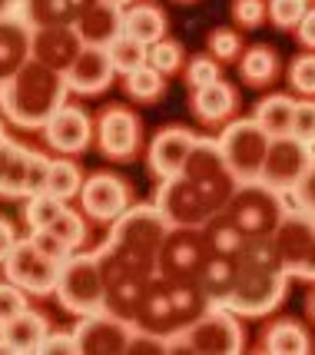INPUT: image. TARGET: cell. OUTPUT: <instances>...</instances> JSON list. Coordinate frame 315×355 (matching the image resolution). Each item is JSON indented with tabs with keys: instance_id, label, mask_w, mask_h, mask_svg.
Listing matches in <instances>:
<instances>
[{
	"instance_id": "cell-1",
	"label": "cell",
	"mask_w": 315,
	"mask_h": 355,
	"mask_svg": "<svg viewBox=\"0 0 315 355\" xmlns=\"http://www.w3.org/2000/svg\"><path fill=\"white\" fill-rule=\"evenodd\" d=\"M66 96L70 87L60 70L27 60L14 77L0 83V113L20 130H44Z\"/></svg>"
},
{
	"instance_id": "cell-2",
	"label": "cell",
	"mask_w": 315,
	"mask_h": 355,
	"mask_svg": "<svg viewBox=\"0 0 315 355\" xmlns=\"http://www.w3.org/2000/svg\"><path fill=\"white\" fill-rule=\"evenodd\" d=\"M170 230L173 223L159 213L156 202H140V206H129L116 223H110V236L103 246L146 272H156V256Z\"/></svg>"
},
{
	"instance_id": "cell-3",
	"label": "cell",
	"mask_w": 315,
	"mask_h": 355,
	"mask_svg": "<svg viewBox=\"0 0 315 355\" xmlns=\"http://www.w3.org/2000/svg\"><path fill=\"white\" fill-rule=\"evenodd\" d=\"M242 315L213 302L209 309L192 319V322L179 325L166 336V352H189V355H239L246 349V329L239 322Z\"/></svg>"
},
{
	"instance_id": "cell-4",
	"label": "cell",
	"mask_w": 315,
	"mask_h": 355,
	"mask_svg": "<svg viewBox=\"0 0 315 355\" xmlns=\"http://www.w3.org/2000/svg\"><path fill=\"white\" fill-rule=\"evenodd\" d=\"M289 279L292 276L285 272V266H259L239 259L236 286L222 306H229L242 319H262L282 306L285 293H289Z\"/></svg>"
},
{
	"instance_id": "cell-5",
	"label": "cell",
	"mask_w": 315,
	"mask_h": 355,
	"mask_svg": "<svg viewBox=\"0 0 315 355\" xmlns=\"http://www.w3.org/2000/svg\"><path fill=\"white\" fill-rule=\"evenodd\" d=\"M53 295L60 299V306L70 315H96L107 309V282H103V269H100V256L96 252H70L60 266V279Z\"/></svg>"
},
{
	"instance_id": "cell-6",
	"label": "cell",
	"mask_w": 315,
	"mask_h": 355,
	"mask_svg": "<svg viewBox=\"0 0 315 355\" xmlns=\"http://www.w3.org/2000/svg\"><path fill=\"white\" fill-rule=\"evenodd\" d=\"M219 213L249 239V236H272L282 216L289 213V202L282 193H276L255 180V183H239L236 193L229 196V202Z\"/></svg>"
},
{
	"instance_id": "cell-7",
	"label": "cell",
	"mask_w": 315,
	"mask_h": 355,
	"mask_svg": "<svg viewBox=\"0 0 315 355\" xmlns=\"http://www.w3.org/2000/svg\"><path fill=\"white\" fill-rule=\"evenodd\" d=\"M183 176L203 193L209 219L229 202V196L236 193L239 186L236 176L226 166V156H222V146L216 137H199L192 143V150L186 156V166H183Z\"/></svg>"
},
{
	"instance_id": "cell-8",
	"label": "cell",
	"mask_w": 315,
	"mask_h": 355,
	"mask_svg": "<svg viewBox=\"0 0 315 355\" xmlns=\"http://www.w3.org/2000/svg\"><path fill=\"white\" fill-rule=\"evenodd\" d=\"M209 256H213V246L203 226H173L156 256V276L166 282L199 279Z\"/></svg>"
},
{
	"instance_id": "cell-9",
	"label": "cell",
	"mask_w": 315,
	"mask_h": 355,
	"mask_svg": "<svg viewBox=\"0 0 315 355\" xmlns=\"http://www.w3.org/2000/svg\"><path fill=\"white\" fill-rule=\"evenodd\" d=\"M216 139H219L226 166L236 176V183H255L259 173H262L269 139H272L266 130L255 123L252 116H246V120H229Z\"/></svg>"
},
{
	"instance_id": "cell-10",
	"label": "cell",
	"mask_w": 315,
	"mask_h": 355,
	"mask_svg": "<svg viewBox=\"0 0 315 355\" xmlns=\"http://www.w3.org/2000/svg\"><path fill=\"white\" fill-rule=\"evenodd\" d=\"M315 146L296 139L292 133L289 137H272L269 139L266 159H262V173H259V183H266L269 189L282 193V196H292V189L299 186V180L305 176L309 163H312Z\"/></svg>"
},
{
	"instance_id": "cell-11",
	"label": "cell",
	"mask_w": 315,
	"mask_h": 355,
	"mask_svg": "<svg viewBox=\"0 0 315 355\" xmlns=\"http://www.w3.org/2000/svg\"><path fill=\"white\" fill-rule=\"evenodd\" d=\"M77 345L83 355H126L136 336V322H129L116 312L103 309L96 315H83L73 329Z\"/></svg>"
},
{
	"instance_id": "cell-12",
	"label": "cell",
	"mask_w": 315,
	"mask_h": 355,
	"mask_svg": "<svg viewBox=\"0 0 315 355\" xmlns=\"http://www.w3.org/2000/svg\"><path fill=\"white\" fill-rule=\"evenodd\" d=\"M60 266L63 263H53L47 259L40 249L33 246L30 236L17 239V246L10 249L7 263H3V272L10 282H17L24 293L30 295H50L57 289V279H60Z\"/></svg>"
},
{
	"instance_id": "cell-13",
	"label": "cell",
	"mask_w": 315,
	"mask_h": 355,
	"mask_svg": "<svg viewBox=\"0 0 315 355\" xmlns=\"http://www.w3.org/2000/svg\"><path fill=\"white\" fill-rule=\"evenodd\" d=\"M80 209L93 223H116L129 209V183L116 173H93L83 180L80 189Z\"/></svg>"
},
{
	"instance_id": "cell-14",
	"label": "cell",
	"mask_w": 315,
	"mask_h": 355,
	"mask_svg": "<svg viewBox=\"0 0 315 355\" xmlns=\"http://www.w3.org/2000/svg\"><path fill=\"white\" fill-rule=\"evenodd\" d=\"M140 143H143V126L133 110L107 107L100 113V120H96V146H100V153L107 159H113V163L133 159Z\"/></svg>"
},
{
	"instance_id": "cell-15",
	"label": "cell",
	"mask_w": 315,
	"mask_h": 355,
	"mask_svg": "<svg viewBox=\"0 0 315 355\" xmlns=\"http://www.w3.org/2000/svg\"><path fill=\"white\" fill-rule=\"evenodd\" d=\"M153 202H156L159 213L170 219L173 226H203L206 219H209V209H206V202H203V193L189 183L183 173L173 176V180H163Z\"/></svg>"
},
{
	"instance_id": "cell-16",
	"label": "cell",
	"mask_w": 315,
	"mask_h": 355,
	"mask_svg": "<svg viewBox=\"0 0 315 355\" xmlns=\"http://www.w3.org/2000/svg\"><path fill=\"white\" fill-rule=\"evenodd\" d=\"M196 139H199V133H192L189 126H163L156 137H153V143H150V153H146L150 173L156 176L159 183L179 176Z\"/></svg>"
},
{
	"instance_id": "cell-17",
	"label": "cell",
	"mask_w": 315,
	"mask_h": 355,
	"mask_svg": "<svg viewBox=\"0 0 315 355\" xmlns=\"http://www.w3.org/2000/svg\"><path fill=\"white\" fill-rule=\"evenodd\" d=\"M44 139H47V146H53L57 153L77 156L93 143V120H90V113L83 107L63 103V107L50 116V123L44 126Z\"/></svg>"
},
{
	"instance_id": "cell-18",
	"label": "cell",
	"mask_w": 315,
	"mask_h": 355,
	"mask_svg": "<svg viewBox=\"0 0 315 355\" xmlns=\"http://www.w3.org/2000/svg\"><path fill=\"white\" fill-rule=\"evenodd\" d=\"M272 243L282 256V266L289 276H296V269L305 263L309 249L315 246V216L302 213L296 206H289V213L282 216V223L272 232Z\"/></svg>"
},
{
	"instance_id": "cell-19",
	"label": "cell",
	"mask_w": 315,
	"mask_h": 355,
	"mask_svg": "<svg viewBox=\"0 0 315 355\" xmlns=\"http://www.w3.org/2000/svg\"><path fill=\"white\" fill-rule=\"evenodd\" d=\"M63 77H66L70 93L96 96V93L110 90L116 70H113V60H110V53H107V46H83L77 53V60L70 63V70H66Z\"/></svg>"
},
{
	"instance_id": "cell-20",
	"label": "cell",
	"mask_w": 315,
	"mask_h": 355,
	"mask_svg": "<svg viewBox=\"0 0 315 355\" xmlns=\"http://www.w3.org/2000/svg\"><path fill=\"white\" fill-rule=\"evenodd\" d=\"M80 50H83V40L73 27H40L30 33V60L44 63L50 70L66 73Z\"/></svg>"
},
{
	"instance_id": "cell-21",
	"label": "cell",
	"mask_w": 315,
	"mask_h": 355,
	"mask_svg": "<svg viewBox=\"0 0 315 355\" xmlns=\"http://www.w3.org/2000/svg\"><path fill=\"white\" fill-rule=\"evenodd\" d=\"M133 322L140 325V329L159 332V336H170L176 329V312H173V299H170V282L166 279L153 276L146 282Z\"/></svg>"
},
{
	"instance_id": "cell-22",
	"label": "cell",
	"mask_w": 315,
	"mask_h": 355,
	"mask_svg": "<svg viewBox=\"0 0 315 355\" xmlns=\"http://www.w3.org/2000/svg\"><path fill=\"white\" fill-rule=\"evenodd\" d=\"M93 3L96 0H24L17 17L30 31H40V27H73Z\"/></svg>"
},
{
	"instance_id": "cell-23",
	"label": "cell",
	"mask_w": 315,
	"mask_h": 355,
	"mask_svg": "<svg viewBox=\"0 0 315 355\" xmlns=\"http://www.w3.org/2000/svg\"><path fill=\"white\" fill-rule=\"evenodd\" d=\"M189 107L196 113V120L206 126H219V123H229L236 116L239 110V93L229 80H216L209 83L203 90H192V100Z\"/></svg>"
},
{
	"instance_id": "cell-24",
	"label": "cell",
	"mask_w": 315,
	"mask_h": 355,
	"mask_svg": "<svg viewBox=\"0 0 315 355\" xmlns=\"http://www.w3.org/2000/svg\"><path fill=\"white\" fill-rule=\"evenodd\" d=\"M73 31L83 40V46H110L123 33V7L96 0L93 7L73 24Z\"/></svg>"
},
{
	"instance_id": "cell-25",
	"label": "cell",
	"mask_w": 315,
	"mask_h": 355,
	"mask_svg": "<svg viewBox=\"0 0 315 355\" xmlns=\"http://www.w3.org/2000/svg\"><path fill=\"white\" fill-rule=\"evenodd\" d=\"M30 27L20 17L0 20V80H10L30 60Z\"/></svg>"
},
{
	"instance_id": "cell-26",
	"label": "cell",
	"mask_w": 315,
	"mask_h": 355,
	"mask_svg": "<svg viewBox=\"0 0 315 355\" xmlns=\"http://www.w3.org/2000/svg\"><path fill=\"white\" fill-rule=\"evenodd\" d=\"M259 352L266 355H305L312 352V336L309 329L296 319H276L266 325L262 339H259Z\"/></svg>"
},
{
	"instance_id": "cell-27",
	"label": "cell",
	"mask_w": 315,
	"mask_h": 355,
	"mask_svg": "<svg viewBox=\"0 0 315 355\" xmlns=\"http://www.w3.org/2000/svg\"><path fill=\"white\" fill-rule=\"evenodd\" d=\"M27 166H30V146L3 139L0 143V196L7 200L27 196Z\"/></svg>"
},
{
	"instance_id": "cell-28",
	"label": "cell",
	"mask_w": 315,
	"mask_h": 355,
	"mask_svg": "<svg viewBox=\"0 0 315 355\" xmlns=\"http://www.w3.org/2000/svg\"><path fill=\"white\" fill-rule=\"evenodd\" d=\"M47 332H50L47 315H44V312H33V309H24L17 319H10V322L0 329L3 342H7L10 352H17V355L40 352V345H44V339H47Z\"/></svg>"
},
{
	"instance_id": "cell-29",
	"label": "cell",
	"mask_w": 315,
	"mask_h": 355,
	"mask_svg": "<svg viewBox=\"0 0 315 355\" xmlns=\"http://www.w3.org/2000/svg\"><path fill=\"white\" fill-rule=\"evenodd\" d=\"M170 31V20L156 3H126L123 7V33L143 46H153Z\"/></svg>"
},
{
	"instance_id": "cell-30",
	"label": "cell",
	"mask_w": 315,
	"mask_h": 355,
	"mask_svg": "<svg viewBox=\"0 0 315 355\" xmlns=\"http://www.w3.org/2000/svg\"><path fill=\"white\" fill-rule=\"evenodd\" d=\"M292 113H296V100L289 93H269L255 103L252 120L262 126L269 137H289L292 133Z\"/></svg>"
},
{
	"instance_id": "cell-31",
	"label": "cell",
	"mask_w": 315,
	"mask_h": 355,
	"mask_svg": "<svg viewBox=\"0 0 315 355\" xmlns=\"http://www.w3.org/2000/svg\"><path fill=\"white\" fill-rule=\"evenodd\" d=\"M236 276H239L236 256L213 252L209 263L203 266V272H199V286H203V293L209 295V302H226L229 293H233V286H236Z\"/></svg>"
},
{
	"instance_id": "cell-32",
	"label": "cell",
	"mask_w": 315,
	"mask_h": 355,
	"mask_svg": "<svg viewBox=\"0 0 315 355\" xmlns=\"http://www.w3.org/2000/svg\"><path fill=\"white\" fill-rule=\"evenodd\" d=\"M239 77L249 87H269L279 77V53L266 44H252L239 57Z\"/></svg>"
},
{
	"instance_id": "cell-33",
	"label": "cell",
	"mask_w": 315,
	"mask_h": 355,
	"mask_svg": "<svg viewBox=\"0 0 315 355\" xmlns=\"http://www.w3.org/2000/svg\"><path fill=\"white\" fill-rule=\"evenodd\" d=\"M170 299H173V312H176V329L192 322V319H199V315L213 306L209 295L203 293V286H199V279L170 282Z\"/></svg>"
},
{
	"instance_id": "cell-34",
	"label": "cell",
	"mask_w": 315,
	"mask_h": 355,
	"mask_svg": "<svg viewBox=\"0 0 315 355\" xmlns=\"http://www.w3.org/2000/svg\"><path fill=\"white\" fill-rule=\"evenodd\" d=\"M123 90H126V96L136 100V103H153V100H159V96L166 93V77L146 63V67H140V70L126 73Z\"/></svg>"
},
{
	"instance_id": "cell-35",
	"label": "cell",
	"mask_w": 315,
	"mask_h": 355,
	"mask_svg": "<svg viewBox=\"0 0 315 355\" xmlns=\"http://www.w3.org/2000/svg\"><path fill=\"white\" fill-rule=\"evenodd\" d=\"M80 189H83V173L73 159H53L50 163V180H47V193H53L57 200H73L80 196Z\"/></svg>"
},
{
	"instance_id": "cell-36",
	"label": "cell",
	"mask_w": 315,
	"mask_h": 355,
	"mask_svg": "<svg viewBox=\"0 0 315 355\" xmlns=\"http://www.w3.org/2000/svg\"><path fill=\"white\" fill-rule=\"evenodd\" d=\"M107 53H110V60H113V70L123 73V77L133 73V70H140V67H146V60H150V46L129 40L126 33H120V37L107 46Z\"/></svg>"
},
{
	"instance_id": "cell-37",
	"label": "cell",
	"mask_w": 315,
	"mask_h": 355,
	"mask_svg": "<svg viewBox=\"0 0 315 355\" xmlns=\"http://www.w3.org/2000/svg\"><path fill=\"white\" fill-rule=\"evenodd\" d=\"M203 230H206V236H209L213 252H219V256H236L239 249H242V243H246V236L222 216V213H216L213 219H206Z\"/></svg>"
},
{
	"instance_id": "cell-38",
	"label": "cell",
	"mask_w": 315,
	"mask_h": 355,
	"mask_svg": "<svg viewBox=\"0 0 315 355\" xmlns=\"http://www.w3.org/2000/svg\"><path fill=\"white\" fill-rule=\"evenodd\" d=\"M63 206L66 202L57 200L53 193H37V196H27L24 202V223L33 230H50V223L63 213Z\"/></svg>"
},
{
	"instance_id": "cell-39",
	"label": "cell",
	"mask_w": 315,
	"mask_h": 355,
	"mask_svg": "<svg viewBox=\"0 0 315 355\" xmlns=\"http://www.w3.org/2000/svg\"><path fill=\"white\" fill-rule=\"evenodd\" d=\"M146 63H150L153 70H159L163 77H173V73H179V70L186 67V50H183L179 40L163 37V40H156V44L150 46V60Z\"/></svg>"
},
{
	"instance_id": "cell-40",
	"label": "cell",
	"mask_w": 315,
	"mask_h": 355,
	"mask_svg": "<svg viewBox=\"0 0 315 355\" xmlns=\"http://www.w3.org/2000/svg\"><path fill=\"white\" fill-rule=\"evenodd\" d=\"M50 232L57 236V239H63L66 246H70V252H77L83 243H87V216H83V209H70V206H63V213L53 223H50Z\"/></svg>"
},
{
	"instance_id": "cell-41",
	"label": "cell",
	"mask_w": 315,
	"mask_h": 355,
	"mask_svg": "<svg viewBox=\"0 0 315 355\" xmlns=\"http://www.w3.org/2000/svg\"><path fill=\"white\" fill-rule=\"evenodd\" d=\"M206 46H209V57H216L219 63H236L242 57V50H246L242 33L233 31V27H216L209 33V44Z\"/></svg>"
},
{
	"instance_id": "cell-42",
	"label": "cell",
	"mask_w": 315,
	"mask_h": 355,
	"mask_svg": "<svg viewBox=\"0 0 315 355\" xmlns=\"http://www.w3.org/2000/svg\"><path fill=\"white\" fill-rule=\"evenodd\" d=\"M183 77H186V87H189V90H203V87H209V83L222 80L219 60H216V57H209V53L189 57L186 67H183Z\"/></svg>"
},
{
	"instance_id": "cell-43",
	"label": "cell",
	"mask_w": 315,
	"mask_h": 355,
	"mask_svg": "<svg viewBox=\"0 0 315 355\" xmlns=\"http://www.w3.org/2000/svg\"><path fill=\"white\" fill-rule=\"evenodd\" d=\"M309 14V0H269V20L279 31H296Z\"/></svg>"
},
{
	"instance_id": "cell-44",
	"label": "cell",
	"mask_w": 315,
	"mask_h": 355,
	"mask_svg": "<svg viewBox=\"0 0 315 355\" xmlns=\"http://www.w3.org/2000/svg\"><path fill=\"white\" fill-rule=\"evenodd\" d=\"M289 87L299 96H315V53H302L289 63Z\"/></svg>"
},
{
	"instance_id": "cell-45",
	"label": "cell",
	"mask_w": 315,
	"mask_h": 355,
	"mask_svg": "<svg viewBox=\"0 0 315 355\" xmlns=\"http://www.w3.org/2000/svg\"><path fill=\"white\" fill-rule=\"evenodd\" d=\"M233 20L242 31H255L269 20V0H233Z\"/></svg>"
},
{
	"instance_id": "cell-46",
	"label": "cell",
	"mask_w": 315,
	"mask_h": 355,
	"mask_svg": "<svg viewBox=\"0 0 315 355\" xmlns=\"http://www.w3.org/2000/svg\"><path fill=\"white\" fill-rule=\"evenodd\" d=\"M27 295L30 293H24L17 282H10V279H3L0 282V329L10 322V319H17L24 309H30L27 306Z\"/></svg>"
},
{
	"instance_id": "cell-47",
	"label": "cell",
	"mask_w": 315,
	"mask_h": 355,
	"mask_svg": "<svg viewBox=\"0 0 315 355\" xmlns=\"http://www.w3.org/2000/svg\"><path fill=\"white\" fill-rule=\"evenodd\" d=\"M292 137L315 146V96H302L296 100V113H292Z\"/></svg>"
},
{
	"instance_id": "cell-48",
	"label": "cell",
	"mask_w": 315,
	"mask_h": 355,
	"mask_svg": "<svg viewBox=\"0 0 315 355\" xmlns=\"http://www.w3.org/2000/svg\"><path fill=\"white\" fill-rule=\"evenodd\" d=\"M50 156L30 150V166H27V196H37V193H47V180H50ZM24 196V200H27Z\"/></svg>"
},
{
	"instance_id": "cell-49",
	"label": "cell",
	"mask_w": 315,
	"mask_h": 355,
	"mask_svg": "<svg viewBox=\"0 0 315 355\" xmlns=\"http://www.w3.org/2000/svg\"><path fill=\"white\" fill-rule=\"evenodd\" d=\"M292 206L302 209V213H309V216H315V153H312V163H309L305 176L292 189Z\"/></svg>"
},
{
	"instance_id": "cell-50",
	"label": "cell",
	"mask_w": 315,
	"mask_h": 355,
	"mask_svg": "<svg viewBox=\"0 0 315 355\" xmlns=\"http://www.w3.org/2000/svg\"><path fill=\"white\" fill-rule=\"evenodd\" d=\"M30 239H33V246L40 249L47 259H53V263H63V259L70 256V246H66L63 239H57V236H53L50 230H33Z\"/></svg>"
},
{
	"instance_id": "cell-51",
	"label": "cell",
	"mask_w": 315,
	"mask_h": 355,
	"mask_svg": "<svg viewBox=\"0 0 315 355\" xmlns=\"http://www.w3.org/2000/svg\"><path fill=\"white\" fill-rule=\"evenodd\" d=\"M40 352L44 355H77L80 352L77 336H73V332H47Z\"/></svg>"
},
{
	"instance_id": "cell-52",
	"label": "cell",
	"mask_w": 315,
	"mask_h": 355,
	"mask_svg": "<svg viewBox=\"0 0 315 355\" xmlns=\"http://www.w3.org/2000/svg\"><path fill=\"white\" fill-rule=\"evenodd\" d=\"M17 239H20V236H17V226L7 216H0V266L7 263V256H10V249L17 246Z\"/></svg>"
},
{
	"instance_id": "cell-53",
	"label": "cell",
	"mask_w": 315,
	"mask_h": 355,
	"mask_svg": "<svg viewBox=\"0 0 315 355\" xmlns=\"http://www.w3.org/2000/svg\"><path fill=\"white\" fill-rule=\"evenodd\" d=\"M296 37H299V44L305 46V50L315 53V7H309V14L302 17V24L296 27Z\"/></svg>"
},
{
	"instance_id": "cell-54",
	"label": "cell",
	"mask_w": 315,
	"mask_h": 355,
	"mask_svg": "<svg viewBox=\"0 0 315 355\" xmlns=\"http://www.w3.org/2000/svg\"><path fill=\"white\" fill-rule=\"evenodd\" d=\"M20 3H24V0H0V20L20 14Z\"/></svg>"
},
{
	"instance_id": "cell-55",
	"label": "cell",
	"mask_w": 315,
	"mask_h": 355,
	"mask_svg": "<svg viewBox=\"0 0 315 355\" xmlns=\"http://www.w3.org/2000/svg\"><path fill=\"white\" fill-rule=\"evenodd\" d=\"M305 312H309V319L315 322V289L309 293V299H305Z\"/></svg>"
},
{
	"instance_id": "cell-56",
	"label": "cell",
	"mask_w": 315,
	"mask_h": 355,
	"mask_svg": "<svg viewBox=\"0 0 315 355\" xmlns=\"http://www.w3.org/2000/svg\"><path fill=\"white\" fill-rule=\"evenodd\" d=\"M10 352V345H7V342H3V336H0V355H7Z\"/></svg>"
},
{
	"instance_id": "cell-57",
	"label": "cell",
	"mask_w": 315,
	"mask_h": 355,
	"mask_svg": "<svg viewBox=\"0 0 315 355\" xmlns=\"http://www.w3.org/2000/svg\"><path fill=\"white\" fill-rule=\"evenodd\" d=\"M107 3H116V7H126V3H133V0H107Z\"/></svg>"
},
{
	"instance_id": "cell-58",
	"label": "cell",
	"mask_w": 315,
	"mask_h": 355,
	"mask_svg": "<svg viewBox=\"0 0 315 355\" xmlns=\"http://www.w3.org/2000/svg\"><path fill=\"white\" fill-rule=\"evenodd\" d=\"M3 139H7V137H3V120H0V143H3Z\"/></svg>"
},
{
	"instance_id": "cell-59",
	"label": "cell",
	"mask_w": 315,
	"mask_h": 355,
	"mask_svg": "<svg viewBox=\"0 0 315 355\" xmlns=\"http://www.w3.org/2000/svg\"><path fill=\"white\" fill-rule=\"evenodd\" d=\"M179 3H196V0H179Z\"/></svg>"
},
{
	"instance_id": "cell-60",
	"label": "cell",
	"mask_w": 315,
	"mask_h": 355,
	"mask_svg": "<svg viewBox=\"0 0 315 355\" xmlns=\"http://www.w3.org/2000/svg\"><path fill=\"white\" fill-rule=\"evenodd\" d=\"M0 83H3V80H0Z\"/></svg>"
}]
</instances>
